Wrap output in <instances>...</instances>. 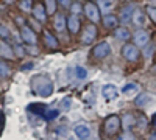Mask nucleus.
I'll list each match as a JSON object with an SVG mask.
<instances>
[{
	"instance_id": "f257e3e1",
	"label": "nucleus",
	"mask_w": 156,
	"mask_h": 140,
	"mask_svg": "<svg viewBox=\"0 0 156 140\" xmlns=\"http://www.w3.org/2000/svg\"><path fill=\"white\" fill-rule=\"evenodd\" d=\"M30 86H31V90L34 94H37L39 97H50L51 92H53V84L51 81L47 78V76H42V75H36L31 78L30 81Z\"/></svg>"
},
{
	"instance_id": "f03ea898",
	"label": "nucleus",
	"mask_w": 156,
	"mask_h": 140,
	"mask_svg": "<svg viewBox=\"0 0 156 140\" xmlns=\"http://www.w3.org/2000/svg\"><path fill=\"white\" fill-rule=\"evenodd\" d=\"M120 125H122V120L117 117V115H109L105 123H103V134L106 137H112L119 132L120 129Z\"/></svg>"
},
{
	"instance_id": "7ed1b4c3",
	"label": "nucleus",
	"mask_w": 156,
	"mask_h": 140,
	"mask_svg": "<svg viewBox=\"0 0 156 140\" xmlns=\"http://www.w3.org/2000/svg\"><path fill=\"white\" fill-rule=\"evenodd\" d=\"M122 55L126 61H137L139 59V50H137V45H133V44H125L123 48H122Z\"/></svg>"
},
{
	"instance_id": "20e7f679",
	"label": "nucleus",
	"mask_w": 156,
	"mask_h": 140,
	"mask_svg": "<svg viewBox=\"0 0 156 140\" xmlns=\"http://www.w3.org/2000/svg\"><path fill=\"white\" fill-rule=\"evenodd\" d=\"M95 37H97V28H95V25H87V27H84V31L81 34V41L83 44H90V42H94L95 41Z\"/></svg>"
},
{
	"instance_id": "39448f33",
	"label": "nucleus",
	"mask_w": 156,
	"mask_h": 140,
	"mask_svg": "<svg viewBox=\"0 0 156 140\" xmlns=\"http://www.w3.org/2000/svg\"><path fill=\"white\" fill-rule=\"evenodd\" d=\"M84 14L87 16L89 20H92V22H98L100 20V9L94 3H86L84 5Z\"/></svg>"
},
{
	"instance_id": "423d86ee",
	"label": "nucleus",
	"mask_w": 156,
	"mask_h": 140,
	"mask_svg": "<svg viewBox=\"0 0 156 140\" xmlns=\"http://www.w3.org/2000/svg\"><path fill=\"white\" fill-rule=\"evenodd\" d=\"M109 53H111V48H109V45H108L106 42H101V44L95 45L94 50H92V55H94V58H97V59L105 58V56H108Z\"/></svg>"
},
{
	"instance_id": "0eeeda50",
	"label": "nucleus",
	"mask_w": 156,
	"mask_h": 140,
	"mask_svg": "<svg viewBox=\"0 0 156 140\" xmlns=\"http://www.w3.org/2000/svg\"><path fill=\"white\" fill-rule=\"evenodd\" d=\"M101 94H103V98L106 101H111L119 95V90H117V87L114 84H105L101 87Z\"/></svg>"
},
{
	"instance_id": "6e6552de",
	"label": "nucleus",
	"mask_w": 156,
	"mask_h": 140,
	"mask_svg": "<svg viewBox=\"0 0 156 140\" xmlns=\"http://www.w3.org/2000/svg\"><path fill=\"white\" fill-rule=\"evenodd\" d=\"M31 12H33V16H34L36 20L45 22V19H47V9L44 8L42 3H34V6L31 8Z\"/></svg>"
},
{
	"instance_id": "1a4fd4ad",
	"label": "nucleus",
	"mask_w": 156,
	"mask_h": 140,
	"mask_svg": "<svg viewBox=\"0 0 156 140\" xmlns=\"http://www.w3.org/2000/svg\"><path fill=\"white\" fill-rule=\"evenodd\" d=\"M20 34H22V41H25L27 44H36V34H34V31H31V28H28V27H22V30H20Z\"/></svg>"
},
{
	"instance_id": "9d476101",
	"label": "nucleus",
	"mask_w": 156,
	"mask_h": 140,
	"mask_svg": "<svg viewBox=\"0 0 156 140\" xmlns=\"http://www.w3.org/2000/svg\"><path fill=\"white\" fill-rule=\"evenodd\" d=\"M148 42V33L144 31V30H139L134 33V44L137 47H145Z\"/></svg>"
},
{
	"instance_id": "9b49d317",
	"label": "nucleus",
	"mask_w": 156,
	"mask_h": 140,
	"mask_svg": "<svg viewBox=\"0 0 156 140\" xmlns=\"http://www.w3.org/2000/svg\"><path fill=\"white\" fill-rule=\"evenodd\" d=\"M66 25H67L69 31H70L72 34H75V33H78V28H80V19L76 17V14H72V16H69Z\"/></svg>"
},
{
	"instance_id": "f8f14e48",
	"label": "nucleus",
	"mask_w": 156,
	"mask_h": 140,
	"mask_svg": "<svg viewBox=\"0 0 156 140\" xmlns=\"http://www.w3.org/2000/svg\"><path fill=\"white\" fill-rule=\"evenodd\" d=\"M133 23L137 25V27H144V23H145V16H144V12H142L140 9H136L133 11V17H131Z\"/></svg>"
},
{
	"instance_id": "ddd939ff",
	"label": "nucleus",
	"mask_w": 156,
	"mask_h": 140,
	"mask_svg": "<svg viewBox=\"0 0 156 140\" xmlns=\"http://www.w3.org/2000/svg\"><path fill=\"white\" fill-rule=\"evenodd\" d=\"M76 137H80V138H87L89 137V128H87V125H76L75 128H73Z\"/></svg>"
},
{
	"instance_id": "4468645a",
	"label": "nucleus",
	"mask_w": 156,
	"mask_h": 140,
	"mask_svg": "<svg viewBox=\"0 0 156 140\" xmlns=\"http://www.w3.org/2000/svg\"><path fill=\"white\" fill-rule=\"evenodd\" d=\"M117 23H119V19L112 14H108L103 17V25H105V28H115Z\"/></svg>"
},
{
	"instance_id": "2eb2a0df",
	"label": "nucleus",
	"mask_w": 156,
	"mask_h": 140,
	"mask_svg": "<svg viewBox=\"0 0 156 140\" xmlns=\"http://www.w3.org/2000/svg\"><path fill=\"white\" fill-rule=\"evenodd\" d=\"M66 22L67 20H66V17H64V14H56L53 25H55V28L58 31H64V28H66Z\"/></svg>"
},
{
	"instance_id": "dca6fc26",
	"label": "nucleus",
	"mask_w": 156,
	"mask_h": 140,
	"mask_svg": "<svg viewBox=\"0 0 156 140\" xmlns=\"http://www.w3.org/2000/svg\"><path fill=\"white\" fill-rule=\"evenodd\" d=\"M31 114H34V115H39V117H44V114H45V108H44V104H30L28 108H27Z\"/></svg>"
},
{
	"instance_id": "f3484780",
	"label": "nucleus",
	"mask_w": 156,
	"mask_h": 140,
	"mask_svg": "<svg viewBox=\"0 0 156 140\" xmlns=\"http://www.w3.org/2000/svg\"><path fill=\"white\" fill-rule=\"evenodd\" d=\"M133 14V8L131 6H126V8H123L122 11H120V20L123 22V23H128L129 20H131V16Z\"/></svg>"
},
{
	"instance_id": "a211bd4d",
	"label": "nucleus",
	"mask_w": 156,
	"mask_h": 140,
	"mask_svg": "<svg viewBox=\"0 0 156 140\" xmlns=\"http://www.w3.org/2000/svg\"><path fill=\"white\" fill-rule=\"evenodd\" d=\"M44 41H45V45H47L48 48H56V47H58V41H56L48 31L44 33Z\"/></svg>"
},
{
	"instance_id": "6ab92c4d",
	"label": "nucleus",
	"mask_w": 156,
	"mask_h": 140,
	"mask_svg": "<svg viewBox=\"0 0 156 140\" xmlns=\"http://www.w3.org/2000/svg\"><path fill=\"white\" fill-rule=\"evenodd\" d=\"M115 37L120 41H128L129 39V31L126 28H115Z\"/></svg>"
},
{
	"instance_id": "aec40b11",
	"label": "nucleus",
	"mask_w": 156,
	"mask_h": 140,
	"mask_svg": "<svg viewBox=\"0 0 156 140\" xmlns=\"http://www.w3.org/2000/svg\"><path fill=\"white\" fill-rule=\"evenodd\" d=\"M137 90H139V86H137L136 83H129V84H126V86L122 89V92H123L125 95L134 94V92H137Z\"/></svg>"
},
{
	"instance_id": "412c9836",
	"label": "nucleus",
	"mask_w": 156,
	"mask_h": 140,
	"mask_svg": "<svg viewBox=\"0 0 156 140\" xmlns=\"http://www.w3.org/2000/svg\"><path fill=\"white\" fill-rule=\"evenodd\" d=\"M9 73H11V69L5 64V62L0 61V78H6Z\"/></svg>"
},
{
	"instance_id": "4be33fe9",
	"label": "nucleus",
	"mask_w": 156,
	"mask_h": 140,
	"mask_svg": "<svg viewBox=\"0 0 156 140\" xmlns=\"http://www.w3.org/2000/svg\"><path fill=\"white\" fill-rule=\"evenodd\" d=\"M44 5L47 6V12L48 14H53V12L56 11V5H55V0H44Z\"/></svg>"
},
{
	"instance_id": "5701e85b",
	"label": "nucleus",
	"mask_w": 156,
	"mask_h": 140,
	"mask_svg": "<svg viewBox=\"0 0 156 140\" xmlns=\"http://www.w3.org/2000/svg\"><path fill=\"white\" fill-rule=\"evenodd\" d=\"M19 8L23 9V11H31V0H20Z\"/></svg>"
},
{
	"instance_id": "b1692460",
	"label": "nucleus",
	"mask_w": 156,
	"mask_h": 140,
	"mask_svg": "<svg viewBox=\"0 0 156 140\" xmlns=\"http://www.w3.org/2000/svg\"><path fill=\"white\" fill-rule=\"evenodd\" d=\"M148 100H150V95L148 94H144V95H140V97L136 98V104L137 106H142V104H145Z\"/></svg>"
},
{
	"instance_id": "393cba45",
	"label": "nucleus",
	"mask_w": 156,
	"mask_h": 140,
	"mask_svg": "<svg viewBox=\"0 0 156 140\" xmlns=\"http://www.w3.org/2000/svg\"><path fill=\"white\" fill-rule=\"evenodd\" d=\"M75 73H76V78H80V80H83V78H86V69H83V67H75Z\"/></svg>"
},
{
	"instance_id": "a878e982",
	"label": "nucleus",
	"mask_w": 156,
	"mask_h": 140,
	"mask_svg": "<svg viewBox=\"0 0 156 140\" xmlns=\"http://www.w3.org/2000/svg\"><path fill=\"white\" fill-rule=\"evenodd\" d=\"M123 121H125V129H129V125H134V118L129 115V114H126L123 117Z\"/></svg>"
},
{
	"instance_id": "bb28decb",
	"label": "nucleus",
	"mask_w": 156,
	"mask_h": 140,
	"mask_svg": "<svg viewBox=\"0 0 156 140\" xmlns=\"http://www.w3.org/2000/svg\"><path fill=\"white\" fill-rule=\"evenodd\" d=\"M145 9H147V14L150 16V19L156 23V8H153V6H147Z\"/></svg>"
},
{
	"instance_id": "cd10ccee",
	"label": "nucleus",
	"mask_w": 156,
	"mask_h": 140,
	"mask_svg": "<svg viewBox=\"0 0 156 140\" xmlns=\"http://www.w3.org/2000/svg\"><path fill=\"white\" fill-rule=\"evenodd\" d=\"M58 114H59V112H58L56 109H51V111H48V112L45 114V118H47V120H53V118L58 117Z\"/></svg>"
},
{
	"instance_id": "c85d7f7f",
	"label": "nucleus",
	"mask_w": 156,
	"mask_h": 140,
	"mask_svg": "<svg viewBox=\"0 0 156 140\" xmlns=\"http://www.w3.org/2000/svg\"><path fill=\"white\" fill-rule=\"evenodd\" d=\"M0 37H3V39H8L9 37V31L5 25H0Z\"/></svg>"
},
{
	"instance_id": "c756f323",
	"label": "nucleus",
	"mask_w": 156,
	"mask_h": 140,
	"mask_svg": "<svg viewBox=\"0 0 156 140\" xmlns=\"http://www.w3.org/2000/svg\"><path fill=\"white\" fill-rule=\"evenodd\" d=\"M98 3H100V8L103 11H106V9L111 8V2H109V0H98Z\"/></svg>"
},
{
	"instance_id": "7c9ffc66",
	"label": "nucleus",
	"mask_w": 156,
	"mask_h": 140,
	"mask_svg": "<svg viewBox=\"0 0 156 140\" xmlns=\"http://www.w3.org/2000/svg\"><path fill=\"white\" fill-rule=\"evenodd\" d=\"M70 11L73 12V14H76V12H80V11H81V5H78V3L70 5Z\"/></svg>"
},
{
	"instance_id": "2f4dec72",
	"label": "nucleus",
	"mask_w": 156,
	"mask_h": 140,
	"mask_svg": "<svg viewBox=\"0 0 156 140\" xmlns=\"http://www.w3.org/2000/svg\"><path fill=\"white\" fill-rule=\"evenodd\" d=\"M58 3H61V6L69 8L70 6V0H58Z\"/></svg>"
},
{
	"instance_id": "473e14b6",
	"label": "nucleus",
	"mask_w": 156,
	"mask_h": 140,
	"mask_svg": "<svg viewBox=\"0 0 156 140\" xmlns=\"http://www.w3.org/2000/svg\"><path fill=\"white\" fill-rule=\"evenodd\" d=\"M62 108H64V109H69V108H70V100H69V98H66V100L62 101Z\"/></svg>"
},
{
	"instance_id": "72a5a7b5",
	"label": "nucleus",
	"mask_w": 156,
	"mask_h": 140,
	"mask_svg": "<svg viewBox=\"0 0 156 140\" xmlns=\"http://www.w3.org/2000/svg\"><path fill=\"white\" fill-rule=\"evenodd\" d=\"M2 128H3V114L0 112V132H2Z\"/></svg>"
},
{
	"instance_id": "f704fd0d",
	"label": "nucleus",
	"mask_w": 156,
	"mask_h": 140,
	"mask_svg": "<svg viewBox=\"0 0 156 140\" xmlns=\"http://www.w3.org/2000/svg\"><path fill=\"white\" fill-rule=\"evenodd\" d=\"M129 137H133V138H134V135H133V134H129V132H126V134L120 135V138H129Z\"/></svg>"
},
{
	"instance_id": "c9c22d12",
	"label": "nucleus",
	"mask_w": 156,
	"mask_h": 140,
	"mask_svg": "<svg viewBox=\"0 0 156 140\" xmlns=\"http://www.w3.org/2000/svg\"><path fill=\"white\" fill-rule=\"evenodd\" d=\"M16 52H17V55H19V56H22V55H23V50H22V48H19V47H16Z\"/></svg>"
},
{
	"instance_id": "e433bc0d",
	"label": "nucleus",
	"mask_w": 156,
	"mask_h": 140,
	"mask_svg": "<svg viewBox=\"0 0 156 140\" xmlns=\"http://www.w3.org/2000/svg\"><path fill=\"white\" fill-rule=\"evenodd\" d=\"M151 123H153V126L156 128V112L153 114V118H151Z\"/></svg>"
},
{
	"instance_id": "4c0bfd02",
	"label": "nucleus",
	"mask_w": 156,
	"mask_h": 140,
	"mask_svg": "<svg viewBox=\"0 0 156 140\" xmlns=\"http://www.w3.org/2000/svg\"><path fill=\"white\" fill-rule=\"evenodd\" d=\"M27 69H33V64H31V62H28V64H25L23 70H27Z\"/></svg>"
},
{
	"instance_id": "58836bf2",
	"label": "nucleus",
	"mask_w": 156,
	"mask_h": 140,
	"mask_svg": "<svg viewBox=\"0 0 156 140\" xmlns=\"http://www.w3.org/2000/svg\"><path fill=\"white\" fill-rule=\"evenodd\" d=\"M0 53H2V45H0Z\"/></svg>"
}]
</instances>
